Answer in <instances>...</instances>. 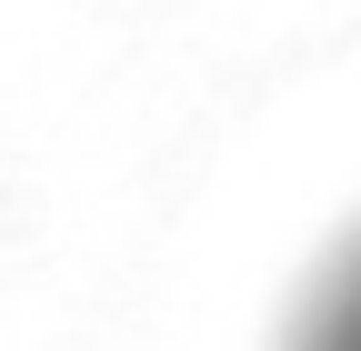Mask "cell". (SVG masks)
<instances>
[{
	"label": "cell",
	"mask_w": 361,
	"mask_h": 351,
	"mask_svg": "<svg viewBox=\"0 0 361 351\" xmlns=\"http://www.w3.org/2000/svg\"><path fill=\"white\" fill-rule=\"evenodd\" d=\"M311 351H361V281L341 291V312L322 321V341H311Z\"/></svg>",
	"instance_id": "obj_1"
}]
</instances>
